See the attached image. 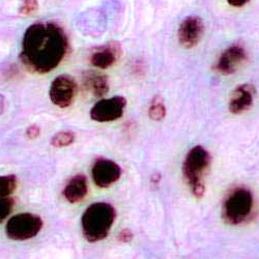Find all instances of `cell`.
<instances>
[{
  "mask_svg": "<svg viewBox=\"0 0 259 259\" xmlns=\"http://www.w3.org/2000/svg\"><path fill=\"white\" fill-rule=\"evenodd\" d=\"M68 49V36L59 25L39 22L25 30L20 58L30 72L48 74L59 66Z\"/></svg>",
  "mask_w": 259,
  "mask_h": 259,
  "instance_id": "1",
  "label": "cell"
},
{
  "mask_svg": "<svg viewBox=\"0 0 259 259\" xmlns=\"http://www.w3.org/2000/svg\"><path fill=\"white\" fill-rule=\"evenodd\" d=\"M116 217L115 208L107 202L90 205L82 214L81 224L86 240L96 243L106 239Z\"/></svg>",
  "mask_w": 259,
  "mask_h": 259,
  "instance_id": "2",
  "label": "cell"
},
{
  "mask_svg": "<svg viewBox=\"0 0 259 259\" xmlns=\"http://www.w3.org/2000/svg\"><path fill=\"white\" fill-rule=\"evenodd\" d=\"M211 157L207 150L197 145L187 154L183 164V175L192 193L197 198H201L205 192L204 179L208 174Z\"/></svg>",
  "mask_w": 259,
  "mask_h": 259,
  "instance_id": "3",
  "label": "cell"
},
{
  "mask_svg": "<svg viewBox=\"0 0 259 259\" xmlns=\"http://www.w3.org/2000/svg\"><path fill=\"white\" fill-rule=\"evenodd\" d=\"M253 205L251 191L246 188H235L228 194L223 203V218L229 224H241L249 219Z\"/></svg>",
  "mask_w": 259,
  "mask_h": 259,
  "instance_id": "4",
  "label": "cell"
},
{
  "mask_svg": "<svg viewBox=\"0 0 259 259\" xmlns=\"http://www.w3.org/2000/svg\"><path fill=\"white\" fill-rule=\"evenodd\" d=\"M42 228V220L37 214L23 212L12 217L6 227L7 235L14 241H27Z\"/></svg>",
  "mask_w": 259,
  "mask_h": 259,
  "instance_id": "5",
  "label": "cell"
},
{
  "mask_svg": "<svg viewBox=\"0 0 259 259\" xmlns=\"http://www.w3.org/2000/svg\"><path fill=\"white\" fill-rule=\"evenodd\" d=\"M76 95L77 84L71 76L61 75L52 81L49 90V98L55 106L59 108L70 107Z\"/></svg>",
  "mask_w": 259,
  "mask_h": 259,
  "instance_id": "6",
  "label": "cell"
},
{
  "mask_svg": "<svg viewBox=\"0 0 259 259\" xmlns=\"http://www.w3.org/2000/svg\"><path fill=\"white\" fill-rule=\"evenodd\" d=\"M126 100L123 97L103 99L96 103L91 110V118L98 122H110L119 119L124 112Z\"/></svg>",
  "mask_w": 259,
  "mask_h": 259,
  "instance_id": "7",
  "label": "cell"
},
{
  "mask_svg": "<svg viewBox=\"0 0 259 259\" xmlns=\"http://www.w3.org/2000/svg\"><path fill=\"white\" fill-rule=\"evenodd\" d=\"M247 59L248 53L245 47L236 42L222 52L213 69L221 75L229 76L239 71Z\"/></svg>",
  "mask_w": 259,
  "mask_h": 259,
  "instance_id": "8",
  "label": "cell"
},
{
  "mask_svg": "<svg viewBox=\"0 0 259 259\" xmlns=\"http://www.w3.org/2000/svg\"><path fill=\"white\" fill-rule=\"evenodd\" d=\"M204 32V24L200 17L189 16L183 20L178 31L180 44L186 48L191 49L198 45Z\"/></svg>",
  "mask_w": 259,
  "mask_h": 259,
  "instance_id": "9",
  "label": "cell"
},
{
  "mask_svg": "<svg viewBox=\"0 0 259 259\" xmlns=\"http://www.w3.org/2000/svg\"><path fill=\"white\" fill-rule=\"evenodd\" d=\"M95 184L100 188H108L116 183L121 176V168L109 159H98L92 169Z\"/></svg>",
  "mask_w": 259,
  "mask_h": 259,
  "instance_id": "10",
  "label": "cell"
},
{
  "mask_svg": "<svg viewBox=\"0 0 259 259\" xmlns=\"http://www.w3.org/2000/svg\"><path fill=\"white\" fill-rule=\"evenodd\" d=\"M256 90L252 84H242L232 92L229 100V111L232 114H242L253 105Z\"/></svg>",
  "mask_w": 259,
  "mask_h": 259,
  "instance_id": "11",
  "label": "cell"
},
{
  "mask_svg": "<svg viewBox=\"0 0 259 259\" xmlns=\"http://www.w3.org/2000/svg\"><path fill=\"white\" fill-rule=\"evenodd\" d=\"M119 55V47L114 44H109L94 51L90 57V61L95 68L106 70L114 66Z\"/></svg>",
  "mask_w": 259,
  "mask_h": 259,
  "instance_id": "12",
  "label": "cell"
},
{
  "mask_svg": "<svg viewBox=\"0 0 259 259\" xmlns=\"http://www.w3.org/2000/svg\"><path fill=\"white\" fill-rule=\"evenodd\" d=\"M89 192L88 180L83 175L73 177L63 190V196L71 203L81 202Z\"/></svg>",
  "mask_w": 259,
  "mask_h": 259,
  "instance_id": "13",
  "label": "cell"
},
{
  "mask_svg": "<svg viewBox=\"0 0 259 259\" xmlns=\"http://www.w3.org/2000/svg\"><path fill=\"white\" fill-rule=\"evenodd\" d=\"M84 89L97 98L104 97L109 92V81L105 75L88 72L83 77Z\"/></svg>",
  "mask_w": 259,
  "mask_h": 259,
  "instance_id": "14",
  "label": "cell"
},
{
  "mask_svg": "<svg viewBox=\"0 0 259 259\" xmlns=\"http://www.w3.org/2000/svg\"><path fill=\"white\" fill-rule=\"evenodd\" d=\"M148 116L155 121H161L166 116V107L160 97H155L148 108Z\"/></svg>",
  "mask_w": 259,
  "mask_h": 259,
  "instance_id": "15",
  "label": "cell"
},
{
  "mask_svg": "<svg viewBox=\"0 0 259 259\" xmlns=\"http://www.w3.org/2000/svg\"><path fill=\"white\" fill-rule=\"evenodd\" d=\"M17 186L18 180L16 176H0V198L11 195Z\"/></svg>",
  "mask_w": 259,
  "mask_h": 259,
  "instance_id": "16",
  "label": "cell"
},
{
  "mask_svg": "<svg viewBox=\"0 0 259 259\" xmlns=\"http://www.w3.org/2000/svg\"><path fill=\"white\" fill-rule=\"evenodd\" d=\"M76 139L75 133L72 131H61L56 133L51 139V145L57 148L72 145Z\"/></svg>",
  "mask_w": 259,
  "mask_h": 259,
  "instance_id": "17",
  "label": "cell"
},
{
  "mask_svg": "<svg viewBox=\"0 0 259 259\" xmlns=\"http://www.w3.org/2000/svg\"><path fill=\"white\" fill-rule=\"evenodd\" d=\"M15 201L13 198H0V223L11 214Z\"/></svg>",
  "mask_w": 259,
  "mask_h": 259,
  "instance_id": "18",
  "label": "cell"
},
{
  "mask_svg": "<svg viewBox=\"0 0 259 259\" xmlns=\"http://www.w3.org/2000/svg\"><path fill=\"white\" fill-rule=\"evenodd\" d=\"M38 10V2L37 0H23L21 5L19 12L24 16H31L35 14Z\"/></svg>",
  "mask_w": 259,
  "mask_h": 259,
  "instance_id": "19",
  "label": "cell"
},
{
  "mask_svg": "<svg viewBox=\"0 0 259 259\" xmlns=\"http://www.w3.org/2000/svg\"><path fill=\"white\" fill-rule=\"evenodd\" d=\"M132 239H133V233L131 232V230H128V229H123L119 233V236H118V240L121 243H128L132 241Z\"/></svg>",
  "mask_w": 259,
  "mask_h": 259,
  "instance_id": "20",
  "label": "cell"
},
{
  "mask_svg": "<svg viewBox=\"0 0 259 259\" xmlns=\"http://www.w3.org/2000/svg\"><path fill=\"white\" fill-rule=\"evenodd\" d=\"M40 134V128L37 125H31L27 128L26 131V135L29 139H35L39 136Z\"/></svg>",
  "mask_w": 259,
  "mask_h": 259,
  "instance_id": "21",
  "label": "cell"
},
{
  "mask_svg": "<svg viewBox=\"0 0 259 259\" xmlns=\"http://www.w3.org/2000/svg\"><path fill=\"white\" fill-rule=\"evenodd\" d=\"M228 4L231 6V7H234V8H242L244 6H246L250 0H227Z\"/></svg>",
  "mask_w": 259,
  "mask_h": 259,
  "instance_id": "22",
  "label": "cell"
},
{
  "mask_svg": "<svg viewBox=\"0 0 259 259\" xmlns=\"http://www.w3.org/2000/svg\"><path fill=\"white\" fill-rule=\"evenodd\" d=\"M5 106H6V101H5V97L0 95V115H2L5 111Z\"/></svg>",
  "mask_w": 259,
  "mask_h": 259,
  "instance_id": "23",
  "label": "cell"
}]
</instances>
